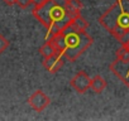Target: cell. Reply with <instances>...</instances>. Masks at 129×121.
<instances>
[{
  "instance_id": "5bb4252c",
  "label": "cell",
  "mask_w": 129,
  "mask_h": 121,
  "mask_svg": "<svg viewBox=\"0 0 129 121\" xmlns=\"http://www.w3.org/2000/svg\"><path fill=\"white\" fill-rule=\"evenodd\" d=\"M8 47H9V40H8L4 35L0 34V53L5 52Z\"/></svg>"
},
{
  "instance_id": "7a4b0ae2",
  "label": "cell",
  "mask_w": 129,
  "mask_h": 121,
  "mask_svg": "<svg viewBox=\"0 0 129 121\" xmlns=\"http://www.w3.org/2000/svg\"><path fill=\"white\" fill-rule=\"evenodd\" d=\"M67 0H46V2L33 9V17L46 27L48 34L62 30L72 18L66 9Z\"/></svg>"
},
{
  "instance_id": "5b68a950",
  "label": "cell",
  "mask_w": 129,
  "mask_h": 121,
  "mask_svg": "<svg viewBox=\"0 0 129 121\" xmlns=\"http://www.w3.org/2000/svg\"><path fill=\"white\" fill-rule=\"evenodd\" d=\"M90 82H91V78L87 76V73L85 71H80L72 77V80L70 81V85L77 93L82 95L90 88Z\"/></svg>"
},
{
  "instance_id": "8fae6325",
  "label": "cell",
  "mask_w": 129,
  "mask_h": 121,
  "mask_svg": "<svg viewBox=\"0 0 129 121\" xmlns=\"http://www.w3.org/2000/svg\"><path fill=\"white\" fill-rule=\"evenodd\" d=\"M70 25L74 27L75 29H79V30H86L87 27H89V23L81 15H77L70 22Z\"/></svg>"
},
{
  "instance_id": "3957f363",
  "label": "cell",
  "mask_w": 129,
  "mask_h": 121,
  "mask_svg": "<svg viewBox=\"0 0 129 121\" xmlns=\"http://www.w3.org/2000/svg\"><path fill=\"white\" fill-rule=\"evenodd\" d=\"M62 32L66 38V49L63 52V57L69 62H75L94 43L92 37L86 30L75 29L70 23L62 29Z\"/></svg>"
},
{
  "instance_id": "277c9868",
  "label": "cell",
  "mask_w": 129,
  "mask_h": 121,
  "mask_svg": "<svg viewBox=\"0 0 129 121\" xmlns=\"http://www.w3.org/2000/svg\"><path fill=\"white\" fill-rule=\"evenodd\" d=\"M49 102H51L49 97H48L43 91H41V90L33 92V93L29 96V98H28V105H29L34 111H37V112H42V111L49 105Z\"/></svg>"
},
{
  "instance_id": "52a82bcc",
  "label": "cell",
  "mask_w": 129,
  "mask_h": 121,
  "mask_svg": "<svg viewBox=\"0 0 129 121\" xmlns=\"http://www.w3.org/2000/svg\"><path fill=\"white\" fill-rule=\"evenodd\" d=\"M110 71L121 81L124 85L129 87V63H123L120 60L115 59L110 65Z\"/></svg>"
},
{
  "instance_id": "4fadbf2b",
  "label": "cell",
  "mask_w": 129,
  "mask_h": 121,
  "mask_svg": "<svg viewBox=\"0 0 129 121\" xmlns=\"http://www.w3.org/2000/svg\"><path fill=\"white\" fill-rule=\"evenodd\" d=\"M116 59L123 63H129V49L124 45H121L116 50Z\"/></svg>"
},
{
  "instance_id": "8992f818",
  "label": "cell",
  "mask_w": 129,
  "mask_h": 121,
  "mask_svg": "<svg viewBox=\"0 0 129 121\" xmlns=\"http://www.w3.org/2000/svg\"><path fill=\"white\" fill-rule=\"evenodd\" d=\"M64 65V57L61 53H54L43 60V67L49 72V73H56L58 72Z\"/></svg>"
},
{
  "instance_id": "30bf717a",
  "label": "cell",
  "mask_w": 129,
  "mask_h": 121,
  "mask_svg": "<svg viewBox=\"0 0 129 121\" xmlns=\"http://www.w3.org/2000/svg\"><path fill=\"white\" fill-rule=\"evenodd\" d=\"M105 87H106V81H105L101 76L96 75V76H94V77L91 78L90 88H91L95 93H101V92L105 90Z\"/></svg>"
},
{
  "instance_id": "2e32d148",
  "label": "cell",
  "mask_w": 129,
  "mask_h": 121,
  "mask_svg": "<svg viewBox=\"0 0 129 121\" xmlns=\"http://www.w3.org/2000/svg\"><path fill=\"white\" fill-rule=\"evenodd\" d=\"M3 2L7 4V5H9V7H12V5H14L15 3H17V0H3Z\"/></svg>"
},
{
  "instance_id": "7c38bea8",
  "label": "cell",
  "mask_w": 129,
  "mask_h": 121,
  "mask_svg": "<svg viewBox=\"0 0 129 121\" xmlns=\"http://www.w3.org/2000/svg\"><path fill=\"white\" fill-rule=\"evenodd\" d=\"M39 53H41V55H42L43 58H47V57H49V55L54 54V53H56V50H54L53 45L51 44V42H49V40H47V42H46V43L39 48Z\"/></svg>"
},
{
  "instance_id": "9c48e42d",
  "label": "cell",
  "mask_w": 129,
  "mask_h": 121,
  "mask_svg": "<svg viewBox=\"0 0 129 121\" xmlns=\"http://www.w3.org/2000/svg\"><path fill=\"white\" fill-rule=\"evenodd\" d=\"M66 9H67V13L70 14V17L72 19L77 15H81V9H82L81 0H67Z\"/></svg>"
},
{
  "instance_id": "9a60e30c",
  "label": "cell",
  "mask_w": 129,
  "mask_h": 121,
  "mask_svg": "<svg viewBox=\"0 0 129 121\" xmlns=\"http://www.w3.org/2000/svg\"><path fill=\"white\" fill-rule=\"evenodd\" d=\"M15 4H17L19 8H22V9H27L29 5L33 4V2H32V0H17Z\"/></svg>"
},
{
  "instance_id": "ba28073f",
  "label": "cell",
  "mask_w": 129,
  "mask_h": 121,
  "mask_svg": "<svg viewBox=\"0 0 129 121\" xmlns=\"http://www.w3.org/2000/svg\"><path fill=\"white\" fill-rule=\"evenodd\" d=\"M48 40H49L51 44L53 45L54 50H56L57 53H61V54L63 55V52H64V49H66V38H64L63 32L59 30V32L53 33Z\"/></svg>"
},
{
  "instance_id": "e0dca14e",
  "label": "cell",
  "mask_w": 129,
  "mask_h": 121,
  "mask_svg": "<svg viewBox=\"0 0 129 121\" xmlns=\"http://www.w3.org/2000/svg\"><path fill=\"white\" fill-rule=\"evenodd\" d=\"M33 2V4H34V7H38V5H41V4H43L46 0H32Z\"/></svg>"
},
{
  "instance_id": "6da1fadb",
  "label": "cell",
  "mask_w": 129,
  "mask_h": 121,
  "mask_svg": "<svg viewBox=\"0 0 129 121\" xmlns=\"http://www.w3.org/2000/svg\"><path fill=\"white\" fill-rule=\"evenodd\" d=\"M104 27L120 44L129 39V0H115V3L99 18Z\"/></svg>"
}]
</instances>
